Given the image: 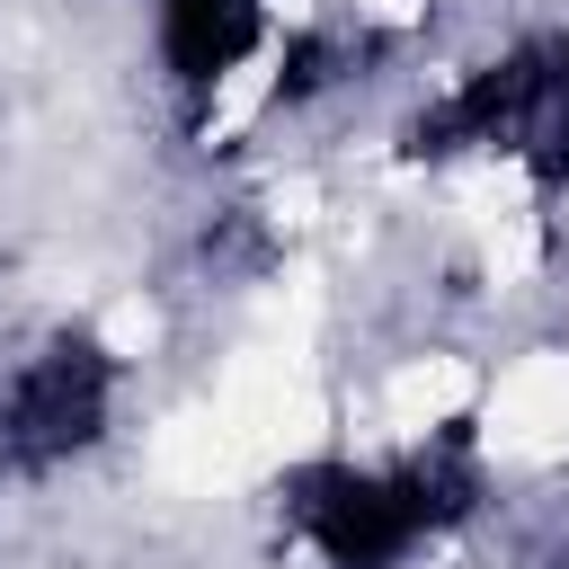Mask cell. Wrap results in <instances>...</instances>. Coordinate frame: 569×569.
Wrapping results in <instances>:
<instances>
[{"label":"cell","instance_id":"obj_4","mask_svg":"<svg viewBox=\"0 0 569 569\" xmlns=\"http://www.w3.org/2000/svg\"><path fill=\"white\" fill-rule=\"evenodd\" d=\"M542 569H569V525H560V542H551V560Z\"/></svg>","mask_w":569,"mask_h":569},{"label":"cell","instance_id":"obj_2","mask_svg":"<svg viewBox=\"0 0 569 569\" xmlns=\"http://www.w3.org/2000/svg\"><path fill=\"white\" fill-rule=\"evenodd\" d=\"M133 356L98 320H44L0 356V489L62 480L124 436Z\"/></svg>","mask_w":569,"mask_h":569},{"label":"cell","instance_id":"obj_3","mask_svg":"<svg viewBox=\"0 0 569 569\" xmlns=\"http://www.w3.org/2000/svg\"><path fill=\"white\" fill-rule=\"evenodd\" d=\"M142 44L160 89L187 116H213L222 98H258L284 44V0H142Z\"/></svg>","mask_w":569,"mask_h":569},{"label":"cell","instance_id":"obj_1","mask_svg":"<svg viewBox=\"0 0 569 569\" xmlns=\"http://www.w3.org/2000/svg\"><path fill=\"white\" fill-rule=\"evenodd\" d=\"M284 533L311 569H445L489 516V453L471 418L391 453H311L276 480Z\"/></svg>","mask_w":569,"mask_h":569}]
</instances>
